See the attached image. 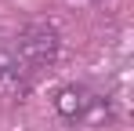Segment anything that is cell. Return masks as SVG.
<instances>
[{
  "mask_svg": "<svg viewBox=\"0 0 134 131\" xmlns=\"http://www.w3.org/2000/svg\"><path fill=\"white\" fill-rule=\"evenodd\" d=\"M54 109L69 124H102V120H109V102L102 95L87 91V87H76V84H69V87L58 91Z\"/></svg>",
  "mask_w": 134,
  "mask_h": 131,
  "instance_id": "6da1fadb",
  "label": "cell"
}]
</instances>
